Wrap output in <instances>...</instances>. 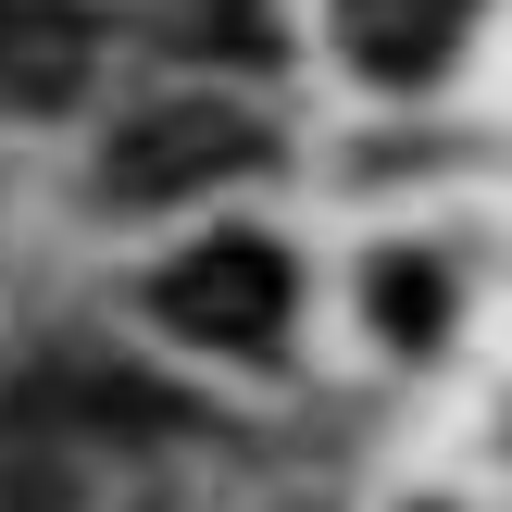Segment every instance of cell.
I'll return each mask as SVG.
<instances>
[{
    "mask_svg": "<svg viewBox=\"0 0 512 512\" xmlns=\"http://www.w3.org/2000/svg\"><path fill=\"white\" fill-rule=\"evenodd\" d=\"M288 300H300V275H288L275 238H200L188 263L150 275V313L175 338H200V350H275L288 338Z\"/></svg>",
    "mask_w": 512,
    "mask_h": 512,
    "instance_id": "1",
    "label": "cell"
},
{
    "mask_svg": "<svg viewBox=\"0 0 512 512\" xmlns=\"http://www.w3.org/2000/svg\"><path fill=\"white\" fill-rule=\"evenodd\" d=\"M263 163V125L225 113V100H163L138 113L113 150H100V188L113 200H188V188H225V175Z\"/></svg>",
    "mask_w": 512,
    "mask_h": 512,
    "instance_id": "2",
    "label": "cell"
},
{
    "mask_svg": "<svg viewBox=\"0 0 512 512\" xmlns=\"http://www.w3.org/2000/svg\"><path fill=\"white\" fill-rule=\"evenodd\" d=\"M475 25V0H338V38L363 75H388V88H425V75L450 63V38Z\"/></svg>",
    "mask_w": 512,
    "mask_h": 512,
    "instance_id": "3",
    "label": "cell"
},
{
    "mask_svg": "<svg viewBox=\"0 0 512 512\" xmlns=\"http://www.w3.org/2000/svg\"><path fill=\"white\" fill-rule=\"evenodd\" d=\"M75 75H88V25H75V13H38V0H13V25H0V100L50 113V100H75Z\"/></svg>",
    "mask_w": 512,
    "mask_h": 512,
    "instance_id": "4",
    "label": "cell"
},
{
    "mask_svg": "<svg viewBox=\"0 0 512 512\" xmlns=\"http://www.w3.org/2000/svg\"><path fill=\"white\" fill-rule=\"evenodd\" d=\"M0 25H13V0H0Z\"/></svg>",
    "mask_w": 512,
    "mask_h": 512,
    "instance_id": "5",
    "label": "cell"
}]
</instances>
